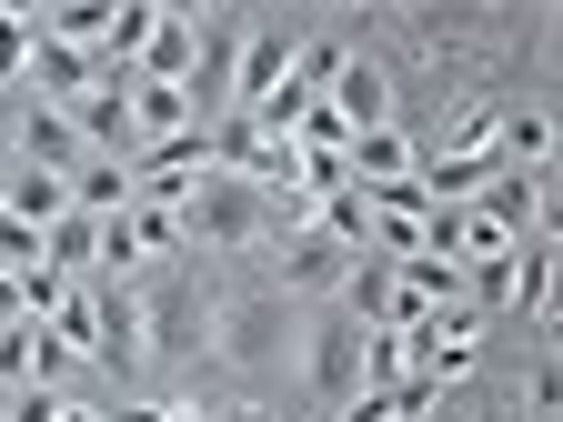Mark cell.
I'll return each instance as SVG.
<instances>
[{"label":"cell","instance_id":"obj_10","mask_svg":"<svg viewBox=\"0 0 563 422\" xmlns=\"http://www.w3.org/2000/svg\"><path fill=\"white\" fill-rule=\"evenodd\" d=\"M342 162H352V181H363V191H393V181L422 171V141H412L402 121H393V131H352V152H342Z\"/></svg>","mask_w":563,"mask_h":422},{"label":"cell","instance_id":"obj_13","mask_svg":"<svg viewBox=\"0 0 563 422\" xmlns=\"http://www.w3.org/2000/svg\"><path fill=\"white\" fill-rule=\"evenodd\" d=\"M41 262H51L60 281H91V271H101V222H91V211H60V222L41 232Z\"/></svg>","mask_w":563,"mask_h":422},{"label":"cell","instance_id":"obj_7","mask_svg":"<svg viewBox=\"0 0 563 422\" xmlns=\"http://www.w3.org/2000/svg\"><path fill=\"white\" fill-rule=\"evenodd\" d=\"M332 111H342L352 131H393V121H402V81L383 70V51H363V41H352L342 81H332Z\"/></svg>","mask_w":563,"mask_h":422},{"label":"cell","instance_id":"obj_6","mask_svg":"<svg viewBox=\"0 0 563 422\" xmlns=\"http://www.w3.org/2000/svg\"><path fill=\"white\" fill-rule=\"evenodd\" d=\"M352 262H363V252H342V242H332V232L312 222V232H292V242L272 252V281H282V292H292V302H342Z\"/></svg>","mask_w":563,"mask_h":422},{"label":"cell","instance_id":"obj_11","mask_svg":"<svg viewBox=\"0 0 563 422\" xmlns=\"http://www.w3.org/2000/svg\"><path fill=\"white\" fill-rule=\"evenodd\" d=\"M191 60H201V11H162L152 51H141V81H191Z\"/></svg>","mask_w":563,"mask_h":422},{"label":"cell","instance_id":"obj_2","mask_svg":"<svg viewBox=\"0 0 563 422\" xmlns=\"http://www.w3.org/2000/svg\"><path fill=\"white\" fill-rule=\"evenodd\" d=\"M141 332H152V373H201L211 332H222V262L181 252L162 271H141Z\"/></svg>","mask_w":563,"mask_h":422},{"label":"cell","instance_id":"obj_15","mask_svg":"<svg viewBox=\"0 0 563 422\" xmlns=\"http://www.w3.org/2000/svg\"><path fill=\"white\" fill-rule=\"evenodd\" d=\"M0 201H11L21 222H41V232H51L60 211H70V181H60V171H31V162H11V181H0Z\"/></svg>","mask_w":563,"mask_h":422},{"label":"cell","instance_id":"obj_23","mask_svg":"<svg viewBox=\"0 0 563 422\" xmlns=\"http://www.w3.org/2000/svg\"><path fill=\"white\" fill-rule=\"evenodd\" d=\"M543 41H553V51H563V11H553V21H543Z\"/></svg>","mask_w":563,"mask_h":422},{"label":"cell","instance_id":"obj_14","mask_svg":"<svg viewBox=\"0 0 563 422\" xmlns=\"http://www.w3.org/2000/svg\"><path fill=\"white\" fill-rule=\"evenodd\" d=\"M131 131H141V152H152V141H172V131H201V121H191L181 81H131Z\"/></svg>","mask_w":563,"mask_h":422},{"label":"cell","instance_id":"obj_18","mask_svg":"<svg viewBox=\"0 0 563 422\" xmlns=\"http://www.w3.org/2000/svg\"><path fill=\"white\" fill-rule=\"evenodd\" d=\"M533 242L563 252V171H543V211H533Z\"/></svg>","mask_w":563,"mask_h":422},{"label":"cell","instance_id":"obj_22","mask_svg":"<svg viewBox=\"0 0 563 422\" xmlns=\"http://www.w3.org/2000/svg\"><path fill=\"white\" fill-rule=\"evenodd\" d=\"M553 302H563V252H553V281H543V312H553Z\"/></svg>","mask_w":563,"mask_h":422},{"label":"cell","instance_id":"obj_21","mask_svg":"<svg viewBox=\"0 0 563 422\" xmlns=\"http://www.w3.org/2000/svg\"><path fill=\"white\" fill-rule=\"evenodd\" d=\"M533 101H543V111H553V131H563V70H553V81H543Z\"/></svg>","mask_w":563,"mask_h":422},{"label":"cell","instance_id":"obj_8","mask_svg":"<svg viewBox=\"0 0 563 422\" xmlns=\"http://www.w3.org/2000/svg\"><path fill=\"white\" fill-rule=\"evenodd\" d=\"M131 81H141V70H101V81H91V101L70 111L101 162H141V131H131Z\"/></svg>","mask_w":563,"mask_h":422},{"label":"cell","instance_id":"obj_16","mask_svg":"<svg viewBox=\"0 0 563 422\" xmlns=\"http://www.w3.org/2000/svg\"><path fill=\"white\" fill-rule=\"evenodd\" d=\"M0 271H41V222L0 211Z\"/></svg>","mask_w":563,"mask_h":422},{"label":"cell","instance_id":"obj_4","mask_svg":"<svg viewBox=\"0 0 563 422\" xmlns=\"http://www.w3.org/2000/svg\"><path fill=\"white\" fill-rule=\"evenodd\" d=\"M81 302H91V363H101L111 382H141V373H152V332H141V281L91 271V281H81Z\"/></svg>","mask_w":563,"mask_h":422},{"label":"cell","instance_id":"obj_17","mask_svg":"<svg viewBox=\"0 0 563 422\" xmlns=\"http://www.w3.org/2000/svg\"><path fill=\"white\" fill-rule=\"evenodd\" d=\"M191 422H292V412H282V402H242V392H232V402H201Z\"/></svg>","mask_w":563,"mask_h":422},{"label":"cell","instance_id":"obj_20","mask_svg":"<svg viewBox=\"0 0 563 422\" xmlns=\"http://www.w3.org/2000/svg\"><path fill=\"white\" fill-rule=\"evenodd\" d=\"M533 352H563V302H553V312L533 322Z\"/></svg>","mask_w":563,"mask_h":422},{"label":"cell","instance_id":"obj_9","mask_svg":"<svg viewBox=\"0 0 563 422\" xmlns=\"http://www.w3.org/2000/svg\"><path fill=\"white\" fill-rule=\"evenodd\" d=\"M21 162L70 181V171L91 162V141H81V121H70V111H51V101H31V91H21Z\"/></svg>","mask_w":563,"mask_h":422},{"label":"cell","instance_id":"obj_12","mask_svg":"<svg viewBox=\"0 0 563 422\" xmlns=\"http://www.w3.org/2000/svg\"><path fill=\"white\" fill-rule=\"evenodd\" d=\"M141 201V181H131V162H81V171H70V211H91V222H121V211Z\"/></svg>","mask_w":563,"mask_h":422},{"label":"cell","instance_id":"obj_19","mask_svg":"<svg viewBox=\"0 0 563 422\" xmlns=\"http://www.w3.org/2000/svg\"><path fill=\"white\" fill-rule=\"evenodd\" d=\"M60 412H70L60 392H11V412H0V422H60Z\"/></svg>","mask_w":563,"mask_h":422},{"label":"cell","instance_id":"obj_1","mask_svg":"<svg viewBox=\"0 0 563 422\" xmlns=\"http://www.w3.org/2000/svg\"><path fill=\"white\" fill-rule=\"evenodd\" d=\"M292 332H302V302L282 292L272 271H242L222 281V332H211V373H232L242 402H272L282 363H292Z\"/></svg>","mask_w":563,"mask_h":422},{"label":"cell","instance_id":"obj_3","mask_svg":"<svg viewBox=\"0 0 563 422\" xmlns=\"http://www.w3.org/2000/svg\"><path fill=\"white\" fill-rule=\"evenodd\" d=\"M181 232H191V252H211V262H252V252H282V201H272L262 181H242V171L211 162V171L191 181V201H181Z\"/></svg>","mask_w":563,"mask_h":422},{"label":"cell","instance_id":"obj_24","mask_svg":"<svg viewBox=\"0 0 563 422\" xmlns=\"http://www.w3.org/2000/svg\"><path fill=\"white\" fill-rule=\"evenodd\" d=\"M0 412H11V392H0Z\"/></svg>","mask_w":563,"mask_h":422},{"label":"cell","instance_id":"obj_5","mask_svg":"<svg viewBox=\"0 0 563 422\" xmlns=\"http://www.w3.org/2000/svg\"><path fill=\"white\" fill-rule=\"evenodd\" d=\"M242 41H252V21H242V11H201V60H191V81H181V101H191V121H201V131H222V121H232V91H242Z\"/></svg>","mask_w":563,"mask_h":422}]
</instances>
